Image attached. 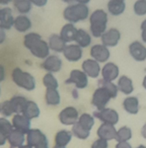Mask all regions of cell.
Listing matches in <instances>:
<instances>
[{"label":"cell","instance_id":"6da1fadb","mask_svg":"<svg viewBox=\"0 0 146 148\" xmlns=\"http://www.w3.org/2000/svg\"><path fill=\"white\" fill-rule=\"evenodd\" d=\"M23 45L33 56L45 60L50 56L49 44L37 33H29L23 38Z\"/></svg>","mask_w":146,"mask_h":148},{"label":"cell","instance_id":"7a4b0ae2","mask_svg":"<svg viewBox=\"0 0 146 148\" xmlns=\"http://www.w3.org/2000/svg\"><path fill=\"white\" fill-rule=\"evenodd\" d=\"M89 31L91 36L95 38H101V36L107 32L108 14L103 9H97L89 16Z\"/></svg>","mask_w":146,"mask_h":148},{"label":"cell","instance_id":"3957f363","mask_svg":"<svg viewBox=\"0 0 146 148\" xmlns=\"http://www.w3.org/2000/svg\"><path fill=\"white\" fill-rule=\"evenodd\" d=\"M89 16V8L86 4L73 3L64 9L63 17L69 23H76L78 21H85Z\"/></svg>","mask_w":146,"mask_h":148},{"label":"cell","instance_id":"277c9868","mask_svg":"<svg viewBox=\"0 0 146 148\" xmlns=\"http://www.w3.org/2000/svg\"><path fill=\"white\" fill-rule=\"evenodd\" d=\"M12 80L17 86L25 89L27 91H32L36 88V80L35 77L31 73L23 71L19 67H15L11 73Z\"/></svg>","mask_w":146,"mask_h":148},{"label":"cell","instance_id":"5b68a950","mask_svg":"<svg viewBox=\"0 0 146 148\" xmlns=\"http://www.w3.org/2000/svg\"><path fill=\"white\" fill-rule=\"evenodd\" d=\"M113 99L111 93L105 88V87L99 86L95 90L93 95V99H91V105L97 109V111L106 109L107 105L109 101Z\"/></svg>","mask_w":146,"mask_h":148},{"label":"cell","instance_id":"8992f818","mask_svg":"<svg viewBox=\"0 0 146 148\" xmlns=\"http://www.w3.org/2000/svg\"><path fill=\"white\" fill-rule=\"evenodd\" d=\"M65 84H74L77 89H83L88 85V76L83 71L73 69L70 75L65 80Z\"/></svg>","mask_w":146,"mask_h":148},{"label":"cell","instance_id":"52a82bcc","mask_svg":"<svg viewBox=\"0 0 146 148\" xmlns=\"http://www.w3.org/2000/svg\"><path fill=\"white\" fill-rule=\"evenodd\" d=\"M79 119L78 111L74 107H66L59 114V121L65 126H73Z\"/></svg>","mask_w":146,"mask_h":148},{"label":"cell","instance_id":"ba28073f","mask_svg":"<svg viewBox=\"0 0 146 148\" xmlns=\"http://www.w3.org/2000/svg\"><path fill=\"white\" fill-rule=\"evenodd\" d=\"M93 117L99 119L103 123L114 126L119 122V114L117 113V111L113 109H109V108H106L101 111H95L93 113Z\"/></svg>","mask_w":146,"mask_h":148},{"label":"cell","instance_id":"9c48e42d","mask_svg":"<svg viewBox=\"0 0 146 148\" xmlns=\"http://www.w3.org/2000/svg\"><path fill=\"white\" fill-rule=\"evenodd\" d=\"M25 137H27V144L33 148L49 143L47 136L39 129H31L27 133Z\"/></svg>","mask_w":146,"mask_h":148},{"label":"cell","instance_id":"30bf717a","mask_svg":"<svg viewBox=\"0 0 146 148\" xmlns=\"http://www.w3.org/2000/svg\"><path fill=\"white\" fill-rule=\"evenodd\" d=\"M90 56L99 63H106L109 60L111 53L108 47L104 46L103 44H97L90 48Z\"/></svg>","mask_w":146,"mask_h":148},{"label":"cell","instance_id":"8fae6325","mask_svg":"<svg viewBox=\"0 0 146 148\" xmlns=\"http://www.w3.org/2000/svg\"><path fill=\"white\" fill-rule=\"evenodd\" d=\"M41 66L48 73H57L62 68V60L57 55H50L44 60Z\"/></svg>","mask_w":146,"mask_h":148},{"label":"cell","instance_id":"7c38bea8","mask_svg":"<svg viewBox=\"0 0 146 148\" xmlns=\"http://www.w3.org/2000/svg\"><path fill=\"white\" fill-rule=\"evenodd\" d=\"M11 123H12L13 129L21 132L25 135L31 130V120L27 119L23 114H15L13 116Z\"/></svg>","mask_w":146,"mask_h":148},{"label":"cell","instance_id":"4fadbf2b","mask_svg":"<svg viewBox=\"0 0 146 148\" xmlns=\"http://www.w3.org/2000/svg\"><path fill=\"white\" fill-rule=\"evenodd\" d=\"M82 71L90 78H97L101 69L99 63L95 59H86L82 63Z\"/></svg>","mask_w":146,"mask_h":148},{"label":"cell","instance_id":"5bb4252c","mask_svg":"<svg viewBox=\"0 0 146 148\" xmlns=\"http://www.w3.org/2000/svg\"><path fill=\"white\" fill-rule=\"evenodd\" d=\"M63 55L65 57V59L68 60L69 62H77L82 58V48L79 47L77 44L68 45L66 46L65 50H64Z\"/></svg>","mask_w":146,"mask_h":148},{"label":"cell","instance_id":"9a60e30c","mask_svg":"<svg viewBox=\"0 0 146 148\" xmlns=\"http://www.w3.org/2000/svg\"><path fill=\"white\" fill-rule=\"evenodd\" d=\"M129 53L132 58L138 62H143L146 60V47L138 41L130 44Z\"/></svg>","mask_w":146,"mask_h":148},{"label":"cell","instance_id":"2e32d148","mask_svg":"<svg viewBox=\"0 0 146 148\" xmlns=\"http://www.w3.org/2000/svg\"><path fill=\"white\" fill-rule=\"evenodd\" d=\"M101 43L106 47H115L118 45L120 39H121V33L117 29H110L101 36Z\"/></svg>","mask_w":146,"mask_h":148},{"label":"cell","instance_id":"e0dca14e","mask_svg":"<svg viewBox=\"0 0 146 148\" xmlns=\"http://www.w3.org/2000/svg\"><path fill=\"white\" fill-rule=\"evenodd\" d=\"M101 76H103V79L106 81H111L113 82L114 80L119 77V73L120 70L119 67L116 65L113 62H109V63H106L105 66L101 68Z\"/></svg>","mask_w":146,"mask_h":148},{"label":"cell","instance_id":"ac0fdd59","mask_svg":"<svg viewBox=\"0 0 146 148\" xmlns=\"http://www.w3.org/2000/svg\"><path fill=\"white\" fill-rule=\"evenodd\" d=\"M15 17L12 14V10L9 7H4L0 9V25L6 31L10 29L14 25Z\"/></svg>","mask_w":146,"mask_h":148},{"label":"cell","instance_id":"d6986e66","mask_svg":"<svg viewBox=\"0 0 146 148\" xmlns=\"http://www.w3.org/2000/svg\"><path fill=\"white\" fill-rule=\"evenodd\" d=\"M97 136H99V138L109 141V140H113L116 138L117 130H116L114 125L103 123L99 127V129H97Z\"/></svg>","mask_w":146,"mask_h":148},{"label":"cell","instance_id":"ffe728a7","mask_svg":"<svg viewBox=\"0 0 146 148\" xmlns=\"http://www.w3.org/2000/svg\"><path fill=\"white\" fill-rule=\"evenodd\" d=\"M77 31H78V29H76L73 23H66V25L61 29L60 37L62 38V40H63L65 43H69V42L75 41V38H76V35H77Z\"/></svg>","mask_w":146,"mask_h":148},{"label":"cell","instance_id":"44dd1931","mask_svg":"<svg viewBox=\"0 0 146 148\" xmlns=\"http://www.w3.org/2000/svg\"><path fill=\"white\" fill-rule=\"evenodd\" d=\"M27 141L25 134L21 133L16 130H13L7 137V142L9 143L10 148H19L21 146L25 145V142Z\"/></svg>","mask_w":146,"mask_h":148},{"label":"cell","instance_id":"7402d4cb","mask_svg":"<svg viewBox=\"0 0 146 148\" xmlns=\"http://www.w3.org/2000/svg\"><path fill=\"white\" fill-rule=\"evenodd\" d=\"M13 27L19 33H25L32 27V21L25 14L19 15L15 17Z\"/></svg>","mask_w":146,"mask_h":148},{"label":"cell","instance_id":"603a6c76","mask_svg":"<svg viewBox=\"0 0 146 148\" xmlns=\"http://www.w3.org/2000/svg\"><path fill=\"white\" fill-rule=\"evenodd\" d=\"M118 89L121 91L122 93L126 95H131L134 91V85H133V81H132L131 78H129L126 75H123L119 78L118 80Z\"/></svg>","mask_w":146,"mask_h":148},{"label":"cell","instance_id":"cb8c5ba5","mask_svg":"<svg viewBox=\"0 0 146 148\" xmlns=\"http://www.w3.org/2000/svg\"><path fill=\"white\" fill-rule=\"evenodd\" d=\"M49 47L50 50L56 52V53H63L64 50L66 48V43L62 40V38L60 37V35H52L49 39Z\"/></svg>","mask_w":146,"mask_h":148},{"label":"cell","instance_id":"d4e9b609","mask_svg":"<svg viewBox=\"0 0 146 148\" xmlns=\"http://www.w3.org/2000/svg\"><path fill=\"white\" fill-rule=\"evenodd\" d=\"M21 114L23 116H25L27 119L33 120L39 117L40 114H41V111H40V108L37 105V103H35L33 101H27Z\"/></svg>","mask_w":146,"mask_h":148},{"label":"cell","instance_id":"484cf974","mask_svg":"<svg viewBox=\"0 0 146 148\" xmlns=\"http://www.w3.org/2000/svg\"><path fill=\"white\" fill-rule=\"evenodd\" d=\"M126 9V3L124 0H110L108 2V10L114 16L121 15Z\"/></svg>","mask_w":146,"mask_h":148},{"label":"cell","instance_id":"4316f807","mask_svg":"<svg viewBox=\"0 0 146 148\" xmlns=\"http://www.w3.org/2000/svg\"><path fill=\"white\" fill-rule=\"evenodd\" d=\"M123 108L127 113L136 115L139 112V99L136 97H128L124 99Z\"/></svg>","mask_w":146,"mask_h":148},{"label":"cell","instance_id":"83f0119b","mask_svg":"<svg viewBox=\"0 0 146 148\" xmlns=\"http://www.w3.org/2000/svg\"><path fill=\"white\" fill-rule=\"evenodd\" d=\"M45 101L48 106H52V107H56V106L60 105L61 97H60V93L58 91V89H54V88L46 89Z\"/></svg>","mask_w":146,"mask_h":148},{"label":"cell","instance_id":"f1b7e54d","mask_svg":"<svg viewBox=\"0 0 146 148\" xmlns=\"http://www.w3.org/2000/svg\"><path fill=\"white\" fill-rule=\"evenodd\" d=\"M91 36L87 33L85 29H78L77 31V35L75 38V42L76 44L81 48H87L91 44Z\"/></svg>","mask_w":146,"mask_h":148},{"label":"cell","instance_id":"f546056e","mask_svg":"<svg viewBox=\"0 0 146 148\" xmlns=\"http://www.w3.org/2000/svg\"><path fill=\"white\" fill-rule=\"evenodd\" d=\"M72 139V133L67 130H61V131L57 132L55 135V145L59 146H66L69 144V142Z\"/></svg>","mask_w":146,"mask_h":148},{"label":"cell","instance_id":"4dcf8cb0","mask_svg":"<svg viewBox=\"0 0 146 148\" xmlns=\"http://www.w3.org/2000/svg\"><path fill=\"white\" fill-rule=\"evenodd\" d=\"M9 101H10V103L12 106L14 114H21L23 109H25V106L27 103V99L23 95H14Z\"/></svg>","mask_w":146,"mask_h":148},{"label":"cell","instance_id":"1f68e13d","mask_svg":"<svg viewBox=\"0 0 146 148\" xmlns=\"http://www.w3.org/2000/svg\"><path fill=\"white\" fill-rule=\"evenodd\" d=\"M13 5L21 14L29 13L33 7V3L31 2V0H13Z\"/></svg>","mask_w":146,"mask_h":148},{"label":"cell","instance_id":"d6a6232c","mask_svg":"<svg viewBox=\"0 0 146 148\" xmlns=\"http://www.w3.org/2000/svg\"><path fill=\"white\" fill-rule=\"evenodd\" d=\"M72 135L75 136L76 138L78 139H81V140H85L89 137L90 135V131L88 130L84 129L81 125H79L78 123L74 124V125L72 126V131H71Z\"/></svg>","mask_w":146,"mask_h":148},{"label":"cell","instance_id":"836d02e7","mask_svg":"<svg viewBox=\"0 0 146 148\" xmlns=\"http://www.w3.org/2000/svg\"><path fill=\"white\" fill-rule=\"evenodd\" d=\"M77 123L82 126L84 129L90 131V130L93 129V125H95V117H93V116L89 115V114L84 113L81 116H79V119H78V121H77Z\"/></svg>","mask_w":146,"mask_h":148},{"label":"cell","instance_id":"e575fe53","mask_svg":"<svg viewBox=\"0 0 146 148\" xmlns=\"http://www.w3.org/2000/svg\"><path fill=\"white\" fill-rule=\"evenodd\" d=\"M132 138V131L129 127L124 126V127L120 128L117 131L116 134V138L118 142H128Z\"/></svg>","mask_w":146,"mask_h":148},{"label":"cell","instance_id":"d590c367","mask_svg":"<svg viewBox=\"0 0 146 148\" xmlns=\"http://www.w3.org/2000/svg\"><path fill=\"white\" fill-rule=\"evenodd\" d=\"M14 129H13L12 123L8 119H6L5 117L0 118V133L8 137V135Z\"/></svg>","mask_w":146,"mask_h":148},{"label":"cell","instance_id":"8d00e7d4","mask_svg":"<svg viewBox=\"0 0 146 148\" xmlns=\"http://www.w3.org/2000/svg\"><path fill=\"white\" fill-rule=\"evenodd\" d=\"M99 86L105 87V88L111 93L113 99H116V97H117L119 89H118V86L115 84V83L111 82V81H106V80H104V79H101V80H99Z\"/></svg>","mask_w":146,"mask_h":148},{"label":"cell","instance_id":"74e56055","mask_svg":"<svg viewBox=\"0 0 146 148\" xmlns=\"http://www.w3.org/2000/svg\"><path fill=\"white\" fill-rule=\"evenodd\" d=\"M43 84L46 86V88H54L58 89L59 83L53 73H47L45 76L43 77Z\"/></svg>","mask_w":146,"mask_h":148},{"label":"cell","instance_id":"f35d334b","mask_svg":"<svg viewBox=\"0 0 146 148\" xmlns=\"http://www.w3.org/2000/svg\"><path fill=\"white\" fill-rule=\"evenodd\" d=\"M133 9L136 15H139V16L146 15V0H137L134 3Z\"/></svg>","mask_w":146,"mask_h":148},{"label":"cell","instance_id":"ab89813d","mask_svg":"<svg viewBox=\"0 0 146 148\" xmlns=\"http://www.w3.org/2000/svg\"><path fill=\"white\" fill-rule=\"evenodd\" d=\"M1 114L4 117H10L12 115H15L14 111L12 109V106L10 103V101H5L1 103Z\"/></svg>","mask_w":146,"mask_h":148},{"label":"cell","instance_id":"60d3db41","mask_svg":"<svg viewBox=\"0 0 146 148\" xmlns=\"http://www.w3.org/2000/svg\"><path fill=\"white\" fill-rule=\"evenodd\" d=\"M109 147V143L107 140H104L99 138L97 140H95L93 144H91V148H108Z\"/></svg>","mask_w":146,"mask_h":148},{"label":"cell","instance_id":"b9f144b4","mask_svg":"<svg viewBox=\"0 0 146 148\" xmlns=\"http://www.w3.org/2000/svg\"><path fill=\"white\" fill-rule=\"evenodd\" d=\"M141 38H142V41L144 43H146V19H144L141 23Z\"/></svg>","mask_w":146,"mask_h":148},{"label":"cell","instance_id":"7bdbcfd3","mask_svg":"<svg viewBox=\"0 0 146 148\" xmlns=\"http://www.w3.org/2000/svg\"><path fill=\"white\" fill-rule=\"evenodd\" d=\"M31 2L33 3V5H36V6H39V7H43L47 4L48 0H31Z\"/></svg>","mask_w":146,"mask_h":148},{"label":"cell","instance_id":"ee69618b","mask_svg":"<svg viewBox=\"0 0 146 148\" xmlns=\"http://www.w3.org/2000/svg\"><path fill=\"white\" fill-rule=\"evenodd\" d=\"M5 40H6V32H5V29L0 25V45L4 43Z\"/></svg>","mask_w":146,"mask_h":148},{"label":"cell","instance_id":"f6af8a7d","mask_svg":"<svg viewBox=\"0 0 146 148\" xmlns=\"http://www.w3.org/2000/svg\"><path fill=\"white\" fill-rule=\"evenodd\" d=\"M116 148H132V146L128 142H118Z\"/></svg>","mask_w":146,"mask_h":148},{"label":"cell","instance_id":"bcb514c9","mask_svg":"<svg viewBox=\"0 0 146 148\" xmlns=\"http://www.w3.org/2000/svg\"><path fill=\"white\" fill-rule=\"evenodd\" d=\"M5 79V69L2 64H0V82H2Z\"/></svg>","mask_w":146,"mask_h":148},{"label":"cell","instance_id":"7dc6e473","mask_svg":"<svg viewBox=\"0 0 146 148\" xmlns=\"http://www.w3.org/2000/svg\"><path fill=\"white\" fill-rule=\"evenodd\" d=\"M6 142H7V137L3 135V134L0 133V146L5 145V144H6Z\"/></svg>","mask_w":146,"mask_h":148},{"label":"cell","instance_id":"c3c4849f","mask_svg":"<svg viewBox=\"0 0 146 148\" xmlns=\"http://www.w3.org/2000/svg\"><path fill=\"white\" fill-rule=\"evenodd\" d=\"M141 135H142V137H143L144 139H146V124H144L143 127H142V129H141Z\"/></svg>","mask_w":146,"mask_h":148},{"label":"cell","instance_id":"681fc988","mask_svg":"<svg viewBox=\"0 0 146 148\" xmlns=\"http://www.w3.org/2000/svg\"><path fill=\"white\" fill-rule=\"evenodd\" d=\"M13 0H0V4L1 5H7L10 2H12Z\"/></svg>","mask_w":146,"mask_h":148},{"label":"cell","instance_id":"f907efd6","mask_svg":"<svg viewBox=\"0 0 146 148\" xmlns=\"http://www.w3.org/2000/svg\"><path fill=\"white\" fill-rule=\"evenodd\" d=\"M35 148H49V143H48V144H43V145H40V146L35 147Z\"/></svg>","mask_w":146,"mask_h":148},{"label":"cell","instance_id":"816d5d0a","mask_svg":"<svg viewBox=\"0 0 146 148\" xmlns=\"http://www.w3.org/2000/svg\"><path fill=\"white\" fill-rule=\"evenodd\" d=\"M62 1L66 3H71V4H73V2H76V0H62Z\"/></svg>","mask_w":146,"mask_h":148},{"label":"cell","instance_id":"f5cc1de1","mask_svg":"<svg viewBox=\"0 0 146 148\" xmlns=\"http://www.w3.org/2000/svg\"><path fill=\"white\" fill-rule=\"evenodd\" d=\"M142 85H143L144 89H146V75H145V77L143 78V81H142Z\"/></svg>","mask_w":146,"mask_h":148},{"label":"cell","instance_id":"db71d44e","mask_svg":"<svg viewBox=\"0 0 146 148\" xmlns=\"http://www.w3.org/2000/svg\"><path fill=\"white\" fill-rule=\"evenodd\" d=\"M19 148H33V147H32V146H29V145H27V144H25V145L21 146V147H19Z\"/></svg>","mask_w":146,"mask_h":148},{"label":"cell","instance_id":"11a10c76","mask_svg":"<svg viewBox=\"0 0 146 148\" xmlns=\"http://www.w3.org/2000/svg\"><path fill=\"white\" fill-rule=\"evenodd\" d=\"M53 148H66V147H64V146H59V145H55Z\"/></svg>","mask_w":146,"mask_h":148},{"label":"cell","instance_id":"9f6ffc18","mask_svg":"<svg viewBox=\"0 0 146 148\" xmlns=\"http://www.w3.org/2000/svg\"><path fill=\"white\" fill-rule=\"evenodd\" d=\"M137 148H146V146H144V145H139Z\"/></svg>","mask_w":146,"mask_h":148},{"label":"cell","instance_id":"6f0895ef","mask_svg":"<svg viewBox=\"0 0 146 148\" xmlns=\"http://www.w3.org/2000/svg\"><path fill=\"white\" fill-rule=\"evenodd\" d=\"M0 113H1V103H0Z\"/></svg>","mask_w":146,"mask_h":148},{"label":"cell","instance_id":"680465c9","mask_svg":"<svg viewBox=\"0 0 146 148\" xmlns=\"http://www.w3.org/2000/svg\"><path fill=\"white\" fill-rule=\"evenodd\" d=\"M0 95H1V88H0Z\"/></svg>","mask_w":146,"mask_h":148}]
</instances>
